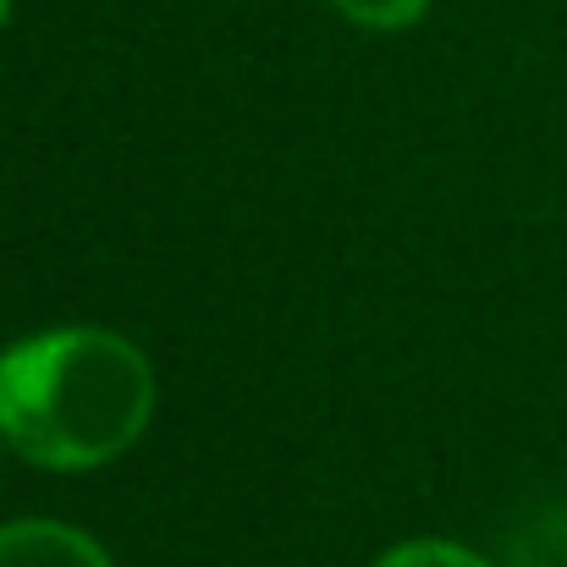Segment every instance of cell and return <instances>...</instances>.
I'll use <instances>...</instances> for the list:
<instances>
[{"instance_id":"1","label":"cell","mask_w":567,"mask_h":567,"mask_svg":"<svg viewBox=\"0 0 567 567\" xmlns=\"http://www.w3.org/2000/svg\"><path fill=\"white\" fill-rule=\"evenodd\" d=\"M155 364L105 326H55L0 353V441L50 474H89L144 441Z\"/></svg>"},{"instance_id":"2","label":"cell","mask_w":567,"mask_h":567,"mask_svg":"<svg viewBox=\"0 0 567 567\" xmlns=\"http://www.w3.org/2000/svg\"><path fill=\"white\" fill-rule=\"evenodd\" d=\"M0 567H116L111 551L55 518H17L0 524Z\"/></svg>"},{"instance_id":"3","label":"cell","mask_w":567,"mask_h":567,"mask_svg":"<svg viewBox=\"0 0 567 567\" xmlns=\"http://www.w3.org/2000/svg\"><path fill=\"white\" fill-rule=\"evenodd\" d=\"M375 567H496V563H485L480 551H468L457 540H402V546L380 551Z\"/></svg>"},{"instance_id":"4","label":"cell","mask_w":567,"mask_h":567,"mask_svg":"<svg viewBox=\"0 0 567 567\" xmlns=\"http://www.w3.org/2000/svg\"><path fill=\"white\" fill-rule=\"evenodd\" d=\"M348 22H359V28H375V33H396V28H413L424 11H430V0H331Z\"/></svg>"},{"instance_id":"5","label":"cell","mask_w":567,"mask_h":567,"mask_svg":"<svg viewBox=\"0 0 567 567\" xmlns=\"http://www.w3.org/2000/svg\"><path fill=\"white\" fill-rule=\"evenodd\" d=\"M6 17H11V0H0V22H6Z\"/></svg>"},{"instance_id":"6","label":"cell","mask_w":567,"mask_h":567,"mask_svg":"<svg viewBox=\"0 0 567 567\" xmlns=\"http://www.w3.org/2000/svg\"><path fill=\"white\" fill-rule=\"evenodd\" d=\"M0 446H6V441H0Z\"/></svg>"}]
</instances>
